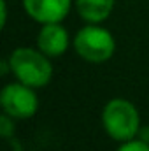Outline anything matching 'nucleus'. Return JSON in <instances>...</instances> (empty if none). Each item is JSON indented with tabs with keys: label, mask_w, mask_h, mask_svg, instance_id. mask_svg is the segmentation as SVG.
Wrapping results in <instances>:
<instances>
[{
	"label": "nucleus",
	"mask_w": 149,
	"mask_h": 151,
	"mask_svg": "<svg viewBox=\"0 0 149 151\" xmlns=\"http://www.w3.org/2000/svg\"><path fill=\"white\" fill-rule=\"evenodd\" d=\"M7 60L16 81L32 88H44L53 77V63L39 47H16Z\"/></svg>",
	"instance_id": "f257e3e1"
},
{
	"label": "nucleus",
	"mask_w": 149,
	"mask_h": 151,
	"mask_svg": "<svg viewBox=\"0 0 149 151\" xmlns=\"http://www.w3.org/2000/svg\"><path fill=\"white\" fill-rule=\"evenodd\" d=\"M102 125L112 141L126 142L139 135L140 114L130 100L116 97L111 99L102 109Z\"/></svg>",
	"instance_id": "f03ea898"
},
{
	"label": "nucleus",
	"mask_w": 149,
	"mask_h": 151,
	"mask_svg": "<svg viewBox=\"0 0 149 151\" xmlns=\"http://www.w3.org/2000/svg\"><path fill=\"white\" fill-rule=\"evenodd\" d=\"M74 51L88 63H104L116 51V39L98 23H88L79 28L72 40Z\"/></svg>",
	"instance_id": "7ed1b4c3"
},
{
	"label": "nucleus",
	"mask_w": 149,
	"mask_h": 151,
	"mask_svg": "<svg viewBox=\"0 0 149 151\" xmlns=\"http://www.w3.org/2000/svg\"><path fill=\"white\" fill-rule=\"evenodd\" d=\"M0 106L4 114L12 119H30L39 111V97L35 88L25 83H9L0 93Z\"/></svg>",
	"instance_id": "20e7f679"
},
{
	"label": "nucleus",
	"mask_w": 149,
	"mask_h": 151,
	"mask_svg": "<svg viewBox=\"0 0 149 151\" xmlns=\"http://www.w3.org/2000/svg\"><path fill=\"white\" fill-rule=\"evenodd\" d=\"M72 7V0H23L25 12L40 25L62 23Z\"/></svg>",
	"instance_id": "39448f33"
},
{
	"label": "nucleus",
	"mask_w": 149,
	"mask_h": 151,
	"mask_svg": "<svg viewBox=\"0 0 149 151\" xmlns=\"http://www.w3.org/2000/svg\"><path fill=\"white\" fill-rule=\"evenodd\" d=\"M69 44H70L69 32L62 23H44L37 32L35 46L49 58L62 56L69 49Z\"/></svg>",
	"instance_id": "423d86ee"
},
{
	"label": "nucleus",
	"mask_w": 149,
	"mask_h": 151,
	"mask_svg": "<svg viewBox=\"0 0 149 151\" xmlns=\"http://www.w3.org/2000/svg\"><path fill=\"white\" fill-rule=\"evenodd\" d=\"M116 0H75V11L86 23H104L114 11Z\"/></svg>",
	"instance_id": "0eeeda50"
},
{
	"label": "nucleus",
	"mask_w": 149,
	"mask_h": 151,
	"mask_svg": "<svg viewBox=\"0 0 149 151\" xmlns=\"http://www.w3.org/2000/svg\"><path fill=\"white\" fill-rule=\"evenodd\" d=\"M116 151H149V142L144 139H132L126 142H121V146Z\"/></svg>",
	"instance_id": "6e6552de"
},
{
	"label": "nucleus",
	"mask_w": 149,
	"mask_h": 151,
	"mask_svg": "<svg viewBox=\"0 0 149 151\" xmlns=\"http://www.w3.org/2000/svg\"><path fill=\"white\" fill-rule=\"evenodd\" d=\"M11 119H12V118L7 116V114H4L2 119H0V123H2V130H0V132H2L4 137H7V135L11 134Z\"/></svg>",
	"instance_id": "1a4fd4ad"
},
{
	"label": "nucleus",
	"mask_w": 149,
	"mask_h": 151,
	"mask_svg": "<svg viewBox=\"0 0 149 151\" xmlns=\"http://www.w3.org/2000/svg\"><path fill=\"white\" fill-rule=\"evenodd\" d=\"M0 9H2L0 25H2V28H5V23H7V2H5V0H0Z\"/></svg>",
	"instance_id": "9d476101"
}]
</instances>
